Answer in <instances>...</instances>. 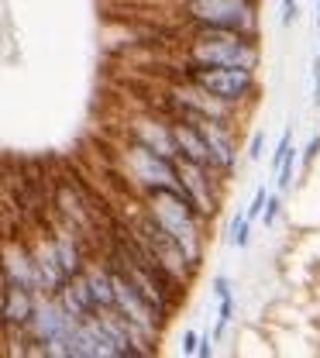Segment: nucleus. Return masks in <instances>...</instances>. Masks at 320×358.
<instances>
[{"label":"nucleus","instance_id":"nucleus-1","mask_svg":"<svg viewBox=\"0 0 320 358\" xmlns=\"http://www.w3.org/2000/svg\"><path fill=\"white\" fill-rule=\"evenodd\" d=\"M189 42L183 48V62L189 66H234V69H259L262 48L259 35L228 31V28H189Z\"/></svg>","mask_w":320,"mask_h":358},{"label":"nucleus","instance_id":"nucleus-2","mask_svg":"<svg viewBox=\"0 0 320 358\" xmlns=\"http://www.w3.org/2000/svg\"><path fill=\"white\" fill-rule=\"evenodd\" d=\"M145 200H148V214L183 245L189 262L200 268L203 262V214L193 207L189 193L186 189H152V193H145Z\"/></svg>","mask_w":320,"mask_h":358},{"label":"nucleus","instance_id":"nucleus-3","mask_svg":"<svg viewBox=\"0 0 320 358\" xmlns=\"http://www.w3.org/2000/svg\"><path fill=\"white\" fill-rule=\"evenodd\" d=\"M189 28H228L259 35V0H189L183 3Z\"/></svg>","mask_w":320,"mask_h":358},{"label":"nucleus","instance_id":"nucleus-4","mask_svg":"<svg viewBox=\"0 0 320 358\" xmlns=\"http://www.w3.org/2000/svg\"><path fill=\"white\" fill-rule=\"evenodd\" d=\"M124 169L141 193H152V189H183V179H180V169H176V159L169 155H159L155 148L148 145H138L128 138L124 145Z\"/></svg>","mask_w":320,"mask_h":358},{"label":"nucleus","instance_id":"nucleus-5","mask_svg":"<svg viewBox=\"0 0 320 358\" xmlns=\"http://www.w3.org/2000/svg\"><path fill=\"white\" fill-rule=\"evenodd\" d=\"M189 83L210 90L214 96L228 100L234 107L255 100L259 93V80H255V69H234V66H189L186 62V76Z\"/></svg>","mask_w":320,"mask_h":358},{"label":"nucleus","instance_id":"nucleus-6","mask_svg":"<svg viewBox=\"0 0 320 358\" xmlns=\"http://www.w3.org/2000/svg\"><path fill=\"white\" fill-rule=\"evenodd\" d=\"M131 231H135L138 238H141V241H145V245L155 252V259L169 268V272H173L180 282H186V286L193 282L196 266L189 262V255H186L183 245H180V241H176V238H173V234H169L162 224L155 221L152 214H148V207L141 210V217H138V221H131Z\"/></svg>","mask_w":320,"mask_h":358},{"label":"nucleus","instance_id":"nucleus-7","mask_svg":"<svg viewBox=\"0 0 320 358\" xmlns=\"http://www.w3.org/2000/svg\"><path fill=\"white\" fill-rule=\"evenodd\" d=\"M3 282H14V286H24L38 296H48L45 293V279H42V268H38V259L31 252V241L28 238H3Z\"/></svg>","mask_w":320,"mask_h":358},{"label":"nucleus","instance_id":"nucleus-8","mask_svg":"<svg viewBox=\"0 0 320 358\" xmlns=\"http://www.w3.org/2000/svg\"><path fill=\"white\" fill-rule=\"evenodd\" d=\"M176 169H180L183 189L189 193L193 207L203 214V221H210V217L221 210V189H217V179H214V176H221V173H217V169H207V166H200V162H189L183 155L176 159Z\"/></svg>","mask_w":320,"mask_h":358},{"label":"nucleus","instance_id":"nucleus-9","mask_svg":"<svg viewBox=\"0 0 320 358\" xmlns=\"http://www.w3.org/2000/svg\"><path fill=\"white\" fill-rule=\"evenodd\" d=\"M131 141L155 148L159 155L180 159V145H176V131H173V117H159V114H138L131 121Z\"/></svg>","mask_w":320,"mask_h":358},{"label":"nucleus","instance_id":"nucleus-10","mask_svg":"<svg viewBox=\"0 0 320 358\" xmlns=\"http://www.w3.org/2000/svg\"><path fill=\"white\" fill-rule=\"evenodd\" d=\"M203 138H207V145H210V152H214V166H217V173L228 179L234 173V166H238V141H234V124H221V121H207V117H200V121H193Z\"/></svg>","mask_w":320,"mask_h":358},{"label":"nucleus","instance_id":"nucleus-11","mask_svg":"<svg viewBox=\"0 0 320 358\" xmlns=\"http://www.w3.org/2000/svg\"><path fill=\"white\" fill-rule=\"evenodd\" d=\"M0 300H3V331H24L31 324V317L38 310V293L24 289V286H14V282H3L0 289Z\"/></svg>","mask_w":320,"mask_h":358},{"label":"nucleus","instance_id":"nucleus-12","mask_svg":"<svg viewBox=\"0 0 320 358\" xmlns=\"http://www.w3.org/2000/svg\"><path fill=\"white\" fill-rule=\"evenodd\" d=\"M55 296H59V303L66 307V313L76 317V320H87V317L96 313V300H93V289H90V282H87V272L69 275V282H66Z\"/></svg>","mask_w":320,"mask_h":358},{"label":"nucleus","instance_id":"nucleus-13","mask_svg":"<svg viewBox=\"0 0 320 358\" xmlns=\"http://www.w3.org/2000/svg\"><path fill=\"white\" fill-rule=\"evenodd\" d=\"M173 131H176V145H180V155H183V159L200 162V166H207V169H217L207 138H203V131H200L193 121H173Z\"/></svg>","mask_w":320,"mask_h":358},{"label":"nucleus","instance_id":"nucleus-14","mask_svg":"<svg viewBox=\"0 0 320 358\" xmlns=\"http://www.w3.org/2000/svg\"><path fill=\"white\" fill-rule=\"evenodd\" d=\"M87 272V282L93 289V300H96V310H107L117 303V293H114V268L107 262H90L83 268Z\"/></svg>","mask_w":320,"mask_h":358},{"label":"nucleus","instance_id":"nucleus-15","mask_svg":"<svg viewBox=\"0 0 320 358\" xmlns=\"http://www.w3.org/2000/svg\"><path fill=\"white\" fill-rule=\"evenodd\" d=\"M248 241H252V221H248V214H234V221L228 227V245L248 248Z\"/></svg>","mask_w":320,"mask_h":358},{"label":"nucleus","instance_id":"nucleus-16","mask_svg":"<svg viewBox=\"0 0 320 358\" xmlns=\"http://www.w3.org/2000/svg\"><path fill=\"white\" fill-rule=\"evenodd\" d=\"M289 148H293V128H286V131H282V138H279V145H275L272 159H269V169H272V173H279V169H282V162H286Z\"/></svg>","mask_w":320,"mask_h":358},{"label":"nucleus","instance_id":"nucleus-17","mask_svg":"<svg viewBox=\"0 0 320 358\" xmlns=\"http://www.w3.org/2000/svg\"><path fill=\"white\" fill-rule=\"evenodd\" d=\"M296 162H300V155H296V148H289V155H286V162H282V169L275 173V186H279V193H286L289 189V182H293V169H296Z\"/></svg>","mask_w":320,"mask_h":358},{"label":"nucleus","instance_id":"nucleus-18","mask_svg":"<svg viewBox=\"0 0 320 358\" xmlns=\"http://www.w3.org/2000/svg\"><path fill=\"white\" fill-rule=\"evenodd\" d=\"M231 317H234V296H224V300H221V310H217V327H214V338H217V341L224 338Z\"/></svg>","mask_w":320,"mask_h":358},{"label":"nucleus","instance_id":"nucleus-19","mask_svg":"<svg viewBox=\"0 0 320 358\" xmlns=\"http://www.w3.org/2000/svg\"><path fill=\"white\" fill-rule=\"evenodd\" d=\"M266 203H269V193H266V186H259V189H255V200H252V207L245 210V214H248V221H255V217H262V210H266Z\"/></svg>","mask_w":320,"mask_h":358},{"label":"nucleus","instance_id":"nucleus-20","mask_svg":"<svg viewBox=\"0 0 320 358\" xmlns=\"http://www.w3.org/2000/svg\"><path fill=\"white\" fill-rule=\"evenodd\" d=\"M279 207H282L279 193H269V203H266V210H262V224H266V227H272V224H275V217H279Z\"/></svg>","mask_w":320,"mask_h":358},{"label":"nucleus","instance_id":"nucleus-21","mask_svg":"<svg viewBox=\"0 0 320 358\" xmlns=\"http://www.w3.org/2000/svg\"><path fill=\"white\" fill-rule=\"evenodd\" d=\"M296 17H300V3L296 0H282V28H289V24H296Z\"/></svg>","mask_w":320,"mask_h":358},{"label":"nucleus","instance_id":"nucleus-22","mask_svg":"<svg viewBox=\"0 0 320 358\" xmlns=\"http://www.w3.org/2000/svg\"><path fill=\"white\" fill-rule=\"evenodd\" d=\"M262 148H266V131L259 128V131L252 134V145H248V159H252V162H259V159H262Z\"/></svg>","mask_w":320,"mask_h":358},{"label":"nucleus","instance_id":"nucleus-23","mask_svg":"<svg viewBox=\"0 0 320 358\" xmlns=\"http://www.w3.org/2000/svg\"><path fill=\"white\" fill-rule=\"evenodd\" d=\"M214 296H217V300L231 296V279L228 275H214Z\"/></svg>","mask_w":320,"mask_h":358},{"label":"nucleus","instance_id":"nucleus-24","mask_svg":"<svg viewBox=\"0 0 320 358\" xmlns=\"http://www.w3.org/2000/svg\"><path fill=\"white\" fill-rule=\"evenodd\" d=\"M196 348H200V334H196V331H186L183 334V355H196Z\"/></svg>","mask_w":320,"mask_h":358},{"label":"nucleus","instance_id":"nucleus-25","mask_svg":"<svg viewBox=\"0 0 320 358\" xmlns=\"http://www.w3.org/2000/svg\"><path fill=\"white\" fill-rule=\"evenodd\" d=\"M317 152H320V134H314V141H310L307 152H303V166H310V162L317 159Z\"/></svg>","mask_w":320,"mask_h":358},{"label":"nucleus","instance_id":"nucleus-26","mask_svg":"<svg viewBox=\"0 0 320 358\" xmlns=\"http://www.w3.org/2000/svg\"><path fill=\"white\" fill-rule=\"evenodd\" d=\"M214 341H217V338H200V348H196V355H200V358H210V355H214Z\"/></svg>","mask_w":320,"mask_h":358},{"label":"nucleus","instance_id":"nucleus-27","mask_svg":"<svg viewBox=\"0 0 320 358\" xmlns=\"http://www.w3.org/2000/svg\"><path fill=\"white\" fill-rule=\"evenodd\" d=\"M314 103L320 107V55H317V62H314Z\"/></svg>","mask_w":320,"mask_h":358},{"label":"nucleus","instance_id":"nucleus-28","mask_svg":"<svg viewBox=\"0 0 320 358\" xmlns=\"http://www.w3.org/2000/svg\"><path fill=\"white\" fill-rule=\"evenodd\" d=\"M317 28H320V3H317Z\"/></svg>","mask_w":320,"mask_h":358},{"label":"nucleus","instance_id":"nucleus-29","mask_svg":"<svg viewBox=\"0 0 320 358\" xmlns=\"http://www.w3.org/2000/svg\"><path fill=\"white\" fill-rule=\"evenodd\" d=\"M176 3H189V0H176Z\"/></svg>","mask_w":320,"mask_h":358}]
</instances>
